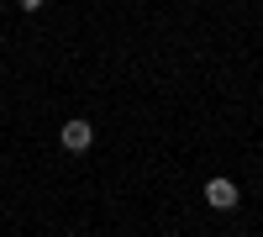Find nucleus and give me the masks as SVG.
Returning a JSON list of instances; mask_svg holds the SVG:
<instances>
[{
	"mask_svg": "<svg viewBox=\"0 0 263 237\" xmlns=\"http://www.w3.org/2000/svg\"><path fill=\"white\" fill-rule=\"evenodd\" d=\"M58 142H63V153H90V148H95V121L69 116V121L58 126Z\"/></svg>",
	"mask_w": 263,
	"mask_h": 237,
	"instance_id": "1",
	"label": "nucleus"
},
{
	"mask_svg": "<svg viewBox=\"0 0 263 237\" xmlns=\"http://www.w3.org/2000/svg\"><path fill=\"white\" fill-rule=\"evenodd\" d=\"M16 6H21V11H42V6H48V0H16Z\"/></svg>",
	"mask_w": 263,
	"mask_h": 237,
	"instance_id": "3",
	"label": "nucleus"
},
{
	"mask_svg": "<svg viewBox=\"0 0 263 237\" xmlns=\"http://www.w3.org/2000/svg\"><path fill=\"white\" fill-rule=\"evenodd\" d=\"M205 206H211V211H237V206H242V190H237V179H227V174L205 179Z\"/></svg>",
	"mask_w": 263,
	"mask_h": 237,
	"instance_id": "2",
	"label": "nucleus"
}]
</instances>
